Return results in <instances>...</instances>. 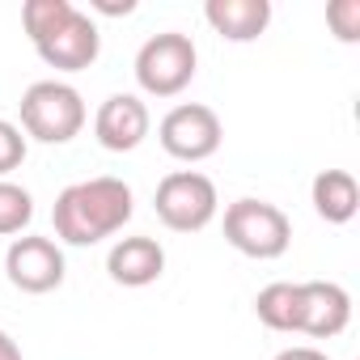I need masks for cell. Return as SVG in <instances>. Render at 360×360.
Returning <instances> with one entry per match:
<instances>
[{"label":"cell","instance_id":"8992f818","mask_svg":"<svg viewBox=\"0 0 360 360\" xmlns=\"http://www.w3.org/2000/svg\"><path fill=\"white\" fill-rule=\"evenodd\" d=\"M157 140L161 148L174 157V161H208L221 140H225V127H221V115L204 102H183V106H174L161 123H157Z\"/></svg>","mask_w":360,"mask_h":360},{"label":"cell","instance_id":"44dd1931","mask_svg":"<svg viewBox=\"0 0 360 360\" xmlns=\"http://www.w3.org/2000/svg\"><path fill=\"white\" fill-rule=\"evenodd\" d=\"M0 360H22V347L9 330H0Z\"/></svg>","mask_w":360,"mask_h":360},{"label":"cell","instance_id":"8fae6325","mask_svg":"<svg viewBox=\"0 0 360 360\" xmlns=\"http://www.w3.org/2000/svg\"><path fill=\"white\" fill-rule=\"evenodd\" d=\"M106 271L123 288H148L165 271V250L153 238H119L106 255Z\"/></svg>","mask_w":360,"mask_h":360},{"label":"cell","instance_id":"5bb4252c","mask_svg":"<svg viewBox=\"0 0 360 360\" xmlns=\"http://www.w3.org/2000/svg\"><path fill=\"white\" fill-rule=\"evenodd\" d=\"M255 314L267 330H297L301 326V284H288V280H276L267 284L259 297H255Z\"/></svg>","mask_w":360,"mask_h":360},{"label":"cell","instance_id":"30bf717a","mask_svg":"<svg viewBox=\"0 0 360 360\" xmlns=\"http://www.w3.org/2000/svg\"><path fill=\"white\" fill-rule=\"evenodd\" d=\"M352 322V297L335 280H305L301 284V335L314 339H335Z\"/></svg>","mask_w":360,"mask_h":360},{"label":"cell","instance_id":"ac0fdd59","mask_svg":"<svg viewBox=\"0 0 360 360\" xmlns=\"http://www.w3.org/2000/svg\"><path fill=\"white\" fill-rule=\"evenodd\" d=\"M22 161H26V136H22V127L9 123V119H0V178L13 174Z\"/></svg>","mask_w":360,"mask_h":360},{"label":"cell","instance_id":"52a82bcc","mask_svg":"<svg viewBox=\"0 0 360 360\" xmlns=\"http://www.w3.org/2000/svg\"><path fill=\"white\" fill-rule=\"evenodd\" d=\"M5 276L18 292L43 297L64 284V250L51 238H34V233L13 238V246L5 255Z\"/></svg>","mask_w":360,"mask_h":360},{"label":"cell","instance_id":"ba28073f","mask_svg":"<svg viewBox=\"0 0 360 360\" xmlns=\"http://www.w3.org/2000/svg\"><path fill=\"white\" fill-rule=\"evenodd\" d=\"M148 127H153V115H148V106H144L140 94H110L98 106V115H94V136H98V144L106 153H131V148H140L144 136H148Z\"/></svg>","mask_w":360,"mask_h":360},{"label":"cell","instance_id":"3957f363","mask_svg":"<svg viewBox=\"0 0 360 360\" xmlns=\"http://www.w3.org/2000/svg\"><path fill=\"white\" fill-rule=\"evenodd\" d=\"M153 208H157V221L174 233H200L217 221V208H221V195H217V183L200 169H174L165 174L157 191H153Z\"/></svg>","mask_w":360,"mask_h":360},{"label":"cell","instance_id":"7c38bea8","mask_svg":"<svg viewBox=\"0 0 360 360\" xmlns=\"http://www.w3.org/2000/svg\"><path fill=\"white\" fill-rule=\"evenodd\" d=\"M204 18L229 43H255L271 26V0H208Z\"/></svg>","mask_w":360,"mask_h":360},{"label":"cell","instance_id":"9a60e30c","mask_svg":"<svg viewBox=\"0 0 360 360\" xmlns=\"http://www.w3.org/2000/svg\"><path fill=\"white\" fill-rule=\"evenodd\" d=\"M72 0H26L22 5V26L30 34V43H43L47 34H56L68 18H72Z\"/></svg>","mask_w":360,"mask_h":360},{"label":"cell","instance_id":"9c48e42d","mask_svg":"<svg viewBox=\"0 0 360 360\" xmlns=\"http://www.w3.org/2000/svg\"><path fill=\"white\" fill-rule=\"evenodd\" d=\"M34 51H39V60H43L47 68H60V72H81V68H89V64L98 60V51H102L98 22H94L89 13L72 9V18H68L56 34H47L43 43H34Z\"/></svg>","mask_w":360,"mask_h":360},{"label":"cell","instance_id":"2e32d148","mask_svg":"<svg viewBox=\"0 0 360 360\" xmlns=\"http://www.w3.org/2000/svg\"><path fill=\"white\" fill-rule=\"evenodd\" d=\"M34 221V195L9 178H0V238H13Z\"/></svg>","mask_w":360,"mask_h":360},{"label":"cell","instance_id":"4fadbf2b","mask_svg":"<svg viewBox=\"0 0 360 360\" xmlns=\"http://www.w3.org/2000/svg\"><path fill=\"white\" fill-rule=\"evenodd\" d=\"M309 200H314V212L326 225H347L360 208V187L347 169H322L309 187Z\"/></svg>","mask_w":360,"mask_h":360},{"label":"cell","instance_id":"5b68a950","mask_svg":"<svg viewBox=\"0 0 360 360\" xmlns=\"http://www.w3.org/2000/svg\"><path fill=\"white\" fill-rule=\"evenodd\" d=\"M225 242L246 259L271 263L288 250L292 221L284 217V208H276L267 200H233L225 208Z\"/></svg>","mask_w":360,"mask_h":360},{"label":"cell","instance_id":"277c9868","mask_svg":"<svg viewBox=\"0 0 360 360\" xmlns=\"http://www.w3.org/2000/svg\"><path fill=\"white\" fill-rule=\"evenodd\" d=\"M195 64H200V51H195L191 34L161 30V34L144 39V47L136 51V85L148 98H178L195 81Z\"/></svg>","mask_w":360,"mask_h":360},{"label":"cell","instance_id":"6da1fadb","mask_svg":"<svg viewBox=\"0 0 360 360\" xmlns=\"http://www.w3.org/2000/svg\"><path fill=\"white\" fill-rule=\"evenodd\" d=\"M136 212L131 187L123 178H85V183H72L56 195L51 221H56V238L68 246H98L102 238H115Z\"/></svg>","mask_w":360,"mask_h":360},{"label":"cell","instance_id":"7a4b0ae2","mask_svg":"<svg viewBox=\"0 0 360 360\" xmlns=\"http://www.w3.org/2000/svg\"><path fill=\"white\" fill-rule=\"evenodd\" d=\"M18 106L22 131L39 144H68L85 127V98L68 81H34Z\"/></svg>","mask_w":360,"mask_h":360},{"label":"cell","instance_id":"ffe728a7","mask_svg":"<svg viewBox=\"0 0 360 360\" xmlns=\"http://www.w3.org/2000/svg\"><path fill=\"white\" fill-rule=\"evenodd\" d=\"M276 360H330L322 347H309V343H301V347H284Z\"/></svg>","mask_w":360,"mask_h":360},{"label":"cell","instance_id":"e0dca14e","mask_svg":"<svg viewBox=\"0 0 360 360\" xmlns=\"http://www.w3.org/2000/svg\"><path fill=\"white\" fill-rule=\"evenodd\" d=\"M326 26L339 43H360V0H335L326 5Z\"/></svg>","mask_w":360,"mask_h":360},{"label":"cell","instance_id":"d6986e66","mask_svg":"<svg viewBox=\"0 0 360 360\" xmlns=\"http://www.w3.org/2000/svg\"><path fill=\"white\" fill-rule=\"evenodd\" d=\"M89 9H98V13H106V18H127V13H136V0H94Z\"/></svg>","mask_w":360,"mask_h":360}]
</instances>
